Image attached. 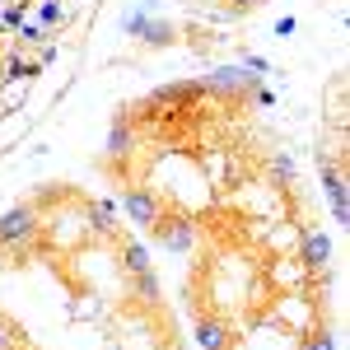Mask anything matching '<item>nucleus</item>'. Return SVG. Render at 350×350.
I'll use <instances>...</instances> for the list:
<instances>
[{
    "instance_id": "9b49d317",
    "label": "nucleus",
    "mask_w": 350,
    "mask_h": 350,
    "mask_svg": "<svg viewBox=\"0 0 350 350\" xmlns=\"http://www.w3.org/2000/svg\"><path fill=\"white\" fill-rule=\"evenodd\" d=\"M112 219H117V211H112L108 201H94V206H89V224H94V229H112Z\"/></svg>"
},
{
    "instance_id": "412c9836",
    "label": "nucleus",
    "mask_w": 350,
    "mask_h": 350,
    "mask_svg": "<svg viewBox=\"0 0 350 350\" xmlns=\"http://www.w3.org/2000/svg\"><path fill=\"white\" fill-rule=\"evenodd\" d=\"M0 89H5V70H0Z\"/></svg>"
},
{
    "instance_id": "f257e3e1",
    "label": "nucleus",
    "mask_w": 350,
    "mask_h": 350,
    "mask_svg": "<svg viewBox=\"0 0 350 350\" xmlns=\"http://www.w3.org/2000/svg\"><path fill=\"white\" fill-rule=\"evenodd\" d=\"M38 234V211L33 206H14L0 215V247H24Z\"/></svg>"
},
{
    "instance_id": "1a4fd4ad",
    "label": "nucleus",
    "mask_w": 350,
    "mask_h": 350,
    "mask_svg": "<svg viewBox=\"0 0 350 350\" xmlns=\"http://www.w3.org/2000/svg\"><path fill=\"white\" fill-rule=\"evenodd\" d=\"M38 70H42V66H38V61H24V56H14V61H10V66H5V84L33 80V75H38Z\"/></svg>"
},
{
    "instance_id": "9d476101",
    "label": "nucleus",
    "mask_w": 350,
    "mask_h": 350,
    "mask_svg": "<svg viewBox=\"0 0 350 350\" xmlns=\"http://www.w3.org/2000/svg\"><path fill=\"white\" fill-rule=\"evenodd\" d=\"M122 262H126V271H150V252H145V247H140V243H126V247H122Z\"/></svg>"
},
{
    "instance_id": "39448f33",
    "label": "nucleus",
    "mask_w": 350,
    "mask_h": 350,
    "mask_svg": "<svg viewBox=\"0 0 350 350\" xmlns=\"http://www.w3.org/2000/svg\"><path fill=\"white\" fill-rule=\"evenodd\" d=\"M304 267H327L332 262V234L327 229H304Z\"/></svg>"
},
{
    "instance_id": "6e6552de",
    "label": "nucleus",
    "mask_w": 350,
    "mask_h": 350,
    "mask_svg": "<svg viewBox=\"0 0 350 350\" xmlns=\"http://www.w3.org/2000/svg\"><path fill=\"white\" fill-rule=\"evenodd\" d=\"M56 24H66V5H61V0H38V28L52 33Z\"/></svg>"
},
{
    "instance_id": "a211bd4d",
    "label": "nucleus",
    "mask_w": 350,
    "mask_h": 350,
    "mask_svg": "<svg viewBox=\"0 0 350 350\" xmlns=\"http://www.w3.org/2000/svg\"><path fill=\"white\" fill-rule=\"evenodd\" d=\"M295 19H290V14H285V19H280V24H275V38H290V33H295Z\"/></svg>"
},
{
    "instance_id": "ddd939ff",
    "label": "nucleus",
    "mask_w": 350,
    "mask_h": 350,
    "mask_svg": "<svg viewBox=\"0 0 350 350\" xmlns=\"http://www.w3.org/2000/svg\"><path fill=\"white\" fill-rule=\"evenodd\" d=\"M108 145H112V154H126V150H131V131H126V122H117V126H112Z\"/></svg>"
},
{
    "instance_id": "aec40b11",
    "label": "nucleus",
    "mask_w": 350,
    "mask_h": 350,
    "mask_svg": "<svg viewBox=\"0 0 350 350\" xmlns=\"http://www.w3.org/2000/svg\"><path fill=\"white\" fill-rule=\"evenodd\" d=\"M5 346H10V336H5V327H0V350H5Z\"/></svg>"
},
{
    "instance_id": "423d86ee",
    "label": "nucleus",
    "mask_w": 350,
    "mask_h": 350,
    "mask_svg": "<svg viewBox=\"0 0 350 350\" xmlns=\"http://www.w3.org/2000/svg\"><path fill=\"white\" fill-rule=\"evenodd\" d=\"M323 187H327V201H332V219L346 224V178H341V168H327Z\"/></svg>"
},
{
    "instance_id": "f8f14e48",
    "label": "nucleus",
    "mask_w": 350,
    "mask_h": 350,
    "mask_svg": "<svg viewBox=\"0 0 350 350\" xmlns=\"http://www.w3.org/2000/svg\"><path fill=\"white\" fill-rule=\"evenodd\" d=\"M271 178L295 183V159H290V154H275V159H271Z\"/></svg>"
},
{
    "instance_id": "7ed1b4c3",
    "label": "nucleus",
    "mask_w": 350,
    "mask_h": 350,
    "mask_svg": "<svg viewBox=\"0 0 350 350\" xmlns=\"http://www.w3.org/2000/svg\"><path fill=\"white\" fill-rule=\"evenodd\" d=\"M206 84H211L215 94H247V89H257V75H247L243 66H224V70H215Z\"/></svg>"
},
{
    "instance_id": "5701e85b",
    "label": "nucleus",
    "mask_w": 350,
    "mask_h": 350,
    "mask_svg": "<svg viewBox=\"0 0 350 350\" xmlns=\"http://www.w3.org/2000/svg\"><path fill=\"white\" fill-rule=\"evenodd\" d=\"M0 52H5V47H0Z\"/></svg>"
},
{
    "instance_id": "2eb2a0df",
    "label": "nucleus",
    "mask_w": 350,
    "mask_h": 350,
    "mask_svg": "<svg viewBox=\"0 0 350 350\" xmlns=\"http://www.w3.org/2000/svg\"><path fill=\"white\" fill-rule=\"evenodd\" d=\"M24 10H28V0H24V5H5L0 24H5V28H19V24H24Z\"/></svg>"
},
{
    "instance_id": "4be33fe9",
    "label": "nucleus",
    "mask_w": 350,
    "mask_h": 350,
    "mask_svg": "<svg viewBox=\"0 0 350 350\" xmlns=\"http://www.w3.org/2000/svg\"><path fill=\"white\" fill-rule=\"evenodd\" d=\"M0 5H10V0H0Z\"/></svg>"
},
{
    "instance_id": "f03ea898",
    "label": "nucleus",
    "mask_w": 350,
    "mask_h": 350,
    "mask_svg": "<svg viewBox=\"0 0 350 350\" xmlns=\"http://www.w3.org/2000/svg\"><path fill=\"white\" fill-rule=\"evenodd\" d=\"M122 211H126L131 224H159V196L150 187H131L122 191Z\"/></svg>"
},
{
    "instance_id": "dca6fc26",
    "label": "nucleus",
    "mask_w": 350,
    "mask_h": 350,
    "mask_svg": "<svg viewBox=\"0 0 350 350\" xmlns=\"http://www.w3.org/2000/svg\"><path fill=\"white\" fill-rule=\"evenodd\" d=\"M243 70H252V75H267L271 66H267V56H257V52H243Z\"/></svg>"
},
{
    "instance_id": "6ab92c4d",
    "label": "nucleus",
    "mask_w": 350,
    "mask_h": 350,
    "mask_svg": "<svg viewBox=\"0 0 350 350\" xmlns=\"http://www.w3.org/2000/svg\"><path fill=\"white\" fill-rule=\"evenodd\" d=\"M234 10H252V5H262V0H229Z\"/></svg>"
},
{
    "instance_id": "20e7f679",
    "label": "nucleus",
    "mask_w": 350,
    "mask_h": 350,
    "mask_svg": "<svg viewBox=\"0 0 350 350\" xmlns=\"http://www.w3.org/2000/svg\"><path fill=\"white\" fill-rule=\"evenodd\" d=\"M154 229H159V243L168 247V252H191V247H196V224H187V219L154 224Z\"/></svg>"
},
{
    "instance_id": "4468645a",
    "label": "nucleus",
    "mask_w": 350,
    "mask_h": 350,
    "mask_svg": "<svg viewBox=\"0 0 350 350\" xmlns=\"http://www.w3.org/2000/svg\"><path fill=\"white\" fill-rule=\"evenodd\" d=\"M135 290H140V299H159V280L150 271H135Z\"/></svg>"
},
{
    "instance_id": "0eeeda50",
    "label": "nucleus",
    "mask_w": 350,
    "mask_h": 350,
    "mask_svg": "<svg viewBox=\"0 0 350 350\" xmlns=\"http://www.w3.org/2000/svg\"><path fill=\"white\" fill-rule=\"evenodd\" d=\"M196 346L201 350H229V332H224V323H196Z\"/></svg>"
},
{
    "instance_id": "f3484780",
    "label": "nucleus",
    "mask_w": 350,
    "mask_h": 350,
    "mask_svg": "<svg viewBox=\"0 0 350 350\" xmlns=\"http://www.w3.org/2000/svg\"><path fill=\"white\" fill-rule=\"evenodd\" d=\"M304 350H336V336L318 332V336H308V341H304Z\"/></svg>"
}]
</instances>
